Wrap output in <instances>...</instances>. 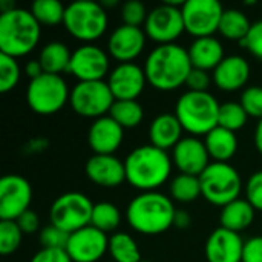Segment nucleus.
I'll return each instance as SVG.
<instances>
[{
    "label": "nucleus",
    "mask_w": 262,
    "mask_h": 262,
    "mask_svg": "<svg viewBox=\"0 0 262 262\" xmlns=\"http://www.w3.org/2000/svg\"><path fill=\"white\" fill-rule=\"evenodd\" d=\"M190 71L189 52L178 43L158 45L149 52L144 61L147 83L163 92L175 91L186 84Z\"/></svg>",
    "instance_id": "1"
},
{
    "label": "nucleus",
    "mask_w": 262,
    "mask_h": 262,
    "mask_svg": "<svg viewBox=\"0 0 262 262\" xmlns=\"http://www.w3.org/2000/svg\"><path fill=\"white\" fill-rule=\"evenodd\" d=\"M172 163L166 150L152 144L138 146L124 160L126 181L141 192H155L169 180Z\"/></svg>",
    "instance_id": "2"
},
{
    "label": "nucleus",
    "mask_w": 262,
    "mask_h": 262,
    "mask_svg": "<svg viewBox=\"0 0 262 262\" xmlns=\"http://www.w3.org/2000/svg\"><path fill=\"white\" fill-rule=\"evenodd\" d=\"M177 209L172 200L160 192H141L126 209L127 224L138 233L155 236L173 226Z\"/></svg>",
    "instance_id": "3"
},
{
    "label": "nucleus",
    "mask_w": 262,
    "mask_h": 262,
    "mask_svg": "<svg viewBox=\"0 0 262 262\" xmlns=\"http://www.w3.org/2000/svg\"><path fill=\"white\" fill-rule=\"evenodd\" d=\"M41 25L31 9L12 8L0 14V51L9 57L28 55L40 41Z\"/></svg>",
    "instance_id": "4"
},
{
    "label": "nucleus",
    "mask_w": 262,
    "mask_h": 262,
    "mask_svg": "<svg viewBox=\"0 0 262 262\" xmlns=\"http://www.w3.org/2000/svg\"><path fill=\"white\" fill-rule=\"evenodd\" d=\"M220 107L221 104L209 91H187L178 98L175 104V115L186 132L206 137L218 126Z\"/></svg>",
    "instance_id": "5"
},
{
    "label": "nucleus",
    "mask_w": 262,
    "mask_h": 262,
    "mask_svg": "<svg viewBox=\"0 0 262 262\" xmlns=\"http://www.w3.org/2000/svg\"><path fill=\"white\" fill-rule=\"evenodd\" d=\"M107 21V12L101 3L77 0L66 6L63 25L72 37L88 45L106 32Z\"/></svg>",
    "instance_id": "6"
},
{
    "label": "nucleus",
    "mask_w": 262,
    "mask_h": 262,
    "mask_svg": "<svg viewBox=\"0 0 262 262\" xmlns=\"http://www.w3.org/2000/svg\"><path fill=\"white\" fill-rule=\"evenodd\" d=\"M201 196L213 206L224 207L239 198L243 180L239 172L229 163L213 161L200 175Z\"/></svg>",
    "instance_id": "7"
},
{
    "label": "nucleus",
    "mask_w": 262,
    "mask_h": 262,
    "mask_svg": "<svg viewBox=\"0 0 262 262\" xmlns=\"http://www.w3.org/2000/svg\"><path fill=\"white\" fill-rule=\"evenodd\" d=\"M71 91L66 80L55 74H41L29 80L26 89V101L32 112L38 115H52L64 107L69 101Z\"/></svg>",
    "instance_id": "8"
},
{
    "label": "nucleus",
    "mask_w": 262,
    "mask_h": 262,
    "mask_svg": "<svg viewBox=\"0 0 262 262\" xmlns=\"http://www.w3.org/2000/svg\"><path fill=\"white\" fill-rule=\"evenodd\" d=\"M94 204L81 192H66L60 195L49 209L51 224L66 233H74L91 226Z\"/></svg>",
    "instance_id": "9"
},
{
    "label": "nucleus",
    "mask_w": 262,
    "mask_h": 262,
    "mask_svg": "<svg viewBox=\"0 0 262 262\" xmlns=\"http://www.w3.org/2000/svg\"><path fill=\"white\" fill-rule=\"evenodd\" d=\"M184 2L166 0L164 3L150 9L144 23L146 35L158 45L175 43V40H178L186 31L181 11Z\"/></svg>",
    "instance_id": "10"
},
{
    "label": "nucleus",
    "mask_w": 262,
    "mask_h": 262,
    "mask_svg": "<svg viewBox=\"0 0 262 262\" xmlns=\"http://www.w3.org/2000/svg\"><path fill=\"white\" fill-rule=\"evenodd\" d=\"M115 98L107 81H78L69 97V104L75 114L86 118H101L111 112Z\"/></svg>",
    "instance_id": "11"
},
{
    "label": "nucleus",
    "mask_w": 262,
    "mask_h": 262,
    "mask_svg": "<svg viewBox=\"0 0 262 262\" xmlns=\"http://www.w3.org/2000/svg\"><path fill=\"white\" fill-rule=\"evenodd\" d=\"M181 11L186 31L195 38L213 35L224 14V8L218 0H186Z\"/></svg>",
    "instance_id": "12"
},
{
    "label": "nucleus",
    "mask_w": 262,
    "mask_h": 262,
    "mask_svg": "<svg viewBox=\"0 0 262 262\" xmlns=\"http://www.w3.org/2000/svg\"><path fill=\"white\" fill-rule=\"evenodd\" d=\"M32 189L26 178L20 175H5L0 180V220L15 221L29 210Z\"/></svg>",
    "instance_id": "13"
},
{
    "label": "nucleus",
    "mask_w": 262,
    "mask_h": 262,
    "mask_svg": "<svg viewBox=\"0 0 262 262\" xmlns=\"http://www.w3.org/2000/svg\"><path fill=\"white\" fill-rule=\"evenodd\" d=\"M64 250L72 262H98L109 250V238L104 232L88 226L69 235Z\"/></svg>",
    "instance_id": "14"
},
{
    "label": "nucleus",
    "mask_w": 262,
    "mask_h": 262,
    "mask_svg": "<svg viewBox=\"0 0 262 262\" xmlns=\"http://www.w3.org/2000/svg\"><path fill=\"white\" fill-rule=\"evenodd\" d=\"M69 72L78 81L103 80L109 72V54L92 43L83 45L72 52Z\"/></svg>",
    "instance_id": "15"
},
{
    "label": "nucleus",
    "mask_w": 262,
    "mask_h": 262,
    "mask_svg": "<svg viewBox=\"0 0 262 262\" xmlns=\"http://www.w3.org/2000/svg\"><path fill=\"white\" fill-rule=\"evenodd\" d=\"M147 83L144 68L132 63H118L109 74L107 84L115 100H137Z\"/></svg>",
    "instance_id": "16"
},
{
    "label": "nucleus",
    "mask_w": 262,
    "mask_h": 262,
    "mask_svg": "<svg viewBox=\"0 0 262 262\" xmlns=\"http://www.w3.org/2000/svg\"><path fill=\"white\" fill-rule=\"evenodd\" d=\"M146 32L141 28L120 25L107 38V54L120 63H132L146 46Z\"/></svg>",
    "instance_id": "17"
},
{
    "label": "nucleus",
    "mask_w": 262,
    "mask_h": 262,
    "mask_svg": "<svg viewBox=\"0 0 262 262\" xmlns=\"http://www.w3.org/2000/svg\"><path fill=\"white\" fill-rule=\"evenodd\" d=\"M244 246L239 233L218 227L209 235L204 255L207 262H243Z\"/></svg>",
    "instance_id": "18"
},
{
    "label": "nucleus",
    "mask_w": 262,
    "mask_h": 262,
    "mask_svg": "<svg viewBox=\"0 0 262 262\" xmlns=\"http://www.w3.org/2000/svg\"><path fill=\"white\" fill-rule=\"evenodd\" d=\"M209 158L204 141L196 137H184L172 149V161L181 173L200 177L210 164Z\"/></svg>",
    "instance_id": "19"
},
{
    "label": "nucleus",
    "mask_w": 262,
    "mask_h": 262,
    "mask_svg": "<svg viewBox=\"0 0 262 262\" xmlns=\"http://www.w3.org/2000/svg\"><path fill=\"white\" fill-rule=\"evenodd\" d=\"M124 129L111 117L104 115L94 120L88 130V143L97 155H114L121 146Z\"/></svg>",
    "instance_id": "20"
},
{
    "label": "nucleus",
    "mask_w": 262,
    "mask_h": 262,
    "mask_svg": "<svg viewBox=\"0 0 262 262\" xmlns=\"http://www.w3.org/2000/svg\"><path fill=\"white\" fill-rule=\"evenodd\" d=\"M86 177L100 187H118L126 181L124 161L115 155H97L94 154L84 166Z\"/></svg>",
    "instance_id": "21"
},
{
    "label": "nucleus",
    "mask_w": 262,
    "mask_h": 262,
    "mask_svg": "<svg viewBox=\"0 0 262 262\" xmlns=\"http://www.w3.org/2000/svg\"><path fill=\"white\" fill-rule=\"evenodd\" d=\"M250 78V64L243 55H227L212 74L215 86L224 92H233L247 84Z\"/></svg>",
    "instance_id": "22"
},
{
    "label": "nucleus",
    "mask_w": 262,
    "mask_h": 262,
    "mask_svg": "<svg viewBox=\"0 0 262 262\" xmlns=\"http://www.w3.org/2000/svg\"><path fill=\"white\" fill-rule=\"evenodd\" d=\"M187 52L192 68L203 71H213L226 58L223 43L213 35L195 38Z\"/></svg>",
    "instance_id": "23"
},
{
    "label": "nucleus",
    "mask_w": 262,
    "mask_h": 262,
    "mask_svg": "<svg viewBox=\"0 0 262 262\" xmlns=\"http://www.w3.org/2000/svg\"><path fill=\"white\" fill-rule=\"evenodd\" d=\"M183 130L184 129L175 114H160L149 126L150 144L167 152L181 141Z\"/></svg>",
    "instance_id": "24"
},
{
    "label": "nucleus",
    "mask_w": 262,
    "mask_h": 262,
    "mask_svg": "<svg viewBox=\"0 0 262 262\" xmlns=\"http://www.w3.org/2000/svg\"><path fill=\"white\" fill-rule=\"evenodd\" d=\"M204 144L212 160L218 163H227L238 150V138L235 132L216 126L204 137Z\"/></svg>",
    "instance_id": "25"
},
{
    "label": "nucleus",
    "mask_w": 262,
    "mask_h": 262,
    "mask_svg": "<svg viewBox=\"0 0 262 262\" xmlns=\"http://www.w3.org/2000/svg\"><path fill=\"white\" fill-rule=\"evenodd\" d=\"M255 209L247 200H235L233 203L224 206L220 213V227L232 232H243L249 229L255 220Z\"/></svg>",
    "instance_id": "26"
},
{
    "label": "nucleus",
    "mask_w": 262,
    "mask_h": 262,
    "mask_svg": "<svg viewBox=\"0 0 262 262\" xmlns=\"http://www.w3.org/2000/svg\"><path fill=\"white\" fill-rule=\"evenodd\" d=\"M71 58H72V52L61 41L46 43L38 54V61L43 66V71L46 74H55V75H60L61 72H69Z\"/></svg>",
    "instance_id": "27"
},
{
    "label": "nucleus",
    "mask_w": 262,
    "mask_h": 262,
    "mask_svg": "<svg viewBox=\"0 0 262 262\" xmlns=\"http://www.w3.org/2000/svg\"><path fill=\"white\" fill-rule=\"evenodd\" d=\"M250 26H252V23H250L249 17L246 15V12H243L241 9H236V8H229V9H224L218 32L227 40L241 41L249 34Z\"/></svg>",
    "instance_id": "28"
},
{
    "label": "nucleus",
    "mask_w": 262,
    "mask_h": 262,
    "mask_svg": "<svg viewBox=\"0 0 262 262\" xmlns=\"http://www.w3.org/2000/svg\"><path fill=\"white\" fill-rule=\"evenodd\" d=\"M107 252L114 262H141V252L137 241L124 232H117L109 238Z\"/></svg>",
    "instance_id": "29"
},
{
    "label": "nucleus",
    "mask_w": 262,
    "mask_h": 262,
    "mask_svg": "<svg viewBox=\"0 0 262 262\" xmlns=\"http://www.w3.org/2000/svg\"><path fill=\"white\" fill-rule=\"evenodd\" d=\"M109 115L123 127H137L144 118V109L137 100H115Z\"/></svg>",
    "instance_id": "30"
},
{
    "label": "nucleus",
    "mask_w": 262,
    "mask_h": 262,
    "mask_svg": "<svg viewBox=\"0 0 262 262\" xmlns=\"http://www.w3.org/2000/svg\"><path fill=\"white\" fill-rule=\"evenodd\" d=\"M169 192H170L172 200L178 203H193L196 198L201 196L200 177L180 173L170 181Z\"/></svg>",
    "instance_id": "31"
},
{
    "label": "nucleus",
    "mask_w": 262,
    "mask_h": 262,
    "mask_svg": "<svg viewBox=\"0 0 262 262\" xmlns=\"http://www.w3.org/2000/svg\"><path fill=\"white\" fill-rule=\"evenodd\" d=\"M120 223H121V212L115 204L107 203V201L94 204L91 226H94L95 229L104 233H109V232L117 230Z\"/></svg>",
    "instance_id": "32"
},
{
    "label": "nucleus",
    "mask_w": 262,
    "mask_h": 262,
    "mask_svg": "<svg viewBox=\"0 0 262 262\" xmlns=\"http://www.w3.org/2000/svg\"><path fill=\"white\" fill-rule=\"evenodd\" d=\"M31 12L40 25L57 26L64 20L66 6L58 0H35L31 5Z\"/></svg>",
    "instance_id": "33"
},
{
    "label": "nucleus",
    "mask_w": 262,
    "mask_h": 262,
    "mask_svg": "<svg viewBox=\"0 0 262 262\" xmlns=\"http://www.w3.org/2000/svg\"><path fill=\"white\" fill-rule=\"evenodd\" d=\"M249 120L247 112L241 106V103L236 101H226L220 107V117H218V126L229 129L232 132H236L246 126Z\"/></svg>",
    "instance_id": "34"
},
{
    "label": "nucleus",
    "mask_w": 262,
    "mask_h": 262,
    "mask_svg": "<svg viewBox=\"0 0 262 262\" xmlns=\"http://www.w3.org/2000/svg\"><path fill=\"white\" fill-rule=\"evenodd\" d=\"M23 232L15 221H0V253L11 255L18 250Z\"/></svg>",
    "instance_id": "35"
},
{
    "label": "nucleus",
    "mask_w": 262,
    "mask_h": 262,
    "mask_svg": "<svg viewBox=\"0 0 262 262\" xmlns=\"http://www.w3.org/2000/svg\"><path fill=\"white\" fill-rule=\"evenodd\" d=\"M20 80V66L17 58L0 54V92L12 91Z\"/></svg>",
    "instance_id": "36"
},
{
    "label": "nucleus",
    "mask_w": 262,
    "mask_h": 262,
    "mask_svg": "<svg viewBox=\"0 0 262 262\" xmlns=\"http://www.w3.org/2000/svg\"><path fill=\"white\" fill-rule=\"evenodd\" d=\"M147 15H149V12H147L144 3L140 0H127L126 3H123L121 11H120L123 25L137 26V28H141V25L146 23Z\"/></svg>",
    "instance_id": "37"
},
{
    "label": "nucleus",
    "mask_w": 262,
    "mask_h": 262,
    "mask_svg": "<svg viewBox=\"0 0 262 262\" xmlns=\"http://www.w3.org/2000/svg\"><path fill=\"white\" fill-rule=\"evenodd\" d=\"M241 106L249 117L262 120V86H249L243 91Z\"/></svg>",
    "instance_id": "38"
},
{
    "label": "nucleus",
    "mask_w": 262,
    "mask_h": 262,
    "mask_svg": "<svg viewBox=\"0 0 262 262\" xmlns=\"http://www.w3.org/2000/svg\"><path fill=\"white\" fill-rule=\"evenodd\" d=\"M69 239V233L63 232L61 229L55 227V226H46L41 229L40 232V244L41 249H66Z\"/></svg>",
    "instance_id": "39"
},
{
    "label": "nucleus",
    "mask_w": 262,
    "mask_h": 262,
    "mask_svg": "<svg viewBox=\"0 0 262 262\" xmlns=\"http://www.w3.org/2000/svg\"><path fill=\"white\" fill-rule=\"evenodd\" d=\"M241 46H244L252 55L262 60V20H256L252 23L249 34L244 40L239 41Z\"/></svg>",
    "instance_id": "40"
},
{
    "label": "nucleus",
    "mask_w": 262,
    "mask_h": 262,
    "mask_svg": "<svg viewBox=\"0 0 262 262\" xmlns=\"http://www.w3.org/2000/svg\"><path fill=\"white\" fill-rule=\"evenodd\" d=\"M246 200L253 206L255 210L262 212V170L250 175L246 184Z\"/></svg>",
    "instance_id": "41"
},
{
    "label": "nucleus",
    "mask_w": 262,
    "mask_h": 262,
    "mask_svg": "<svg viewBox=\"0 0 262 262\" xmlns=\"http://www.w3.org/2000/svg\"><path fill=\"white\" fill-rule=\"evenodd\" d=\"M212 77L209 74V71H203V69H196L192 68L189 77H187V88L189 91H195V92H207L210 83H212Z\"/></svg>",
    "instance_id": "42"
},
{
    "label": "nucleus",
    "mask_w": 262,
    "mask_h": 262,
    "mask_svg": "<svg viewBox=\"0 0 262 262\" xmlns=\"http://www.w3.org/2000/svg\"><path fill=\"white\" fill-rule=\"evenodd\" d=\"M29 262H72L66 250L61 249H41Z\"/></svg>",
    "instance_id": "43"
},
{
    "label": "nucleus",
    "mask_w": 262,
    "mask_h": 262,
    "mask_svg": "<svg viewBox=\"0 0 262 262\" xmlns=\"http://www.w3.org/2000/svg\"><path fill=\"white\" fill-rule=\"evenodd\" d=\"M15 223L18 224V227H20V230L23 232V235H32V233H35L37 230H38V227H40V218H38V215L34 212V210H26L23 215H20L17 220H15Z\"/></svg>",
    "instance_id": "44"
},
{
    "label": "nucleus",
    "mask_w": 262,
    "mask_h": 262,
    "mask_svg": "<svg viewBox=\"0 0 262 262\" xmlns=\"http://www.w3.org/2000/svg\"><path fill=\"white\" fill-rule=\"evenodd\" d=\"M243 262H262V236H253L246 241Z\"/></svg>",
    "instance_id": "45"
},
{
    "label": "nucleus",
    "mask_w": 262,
    "mask_h": 262,
    "mask_svg": "<svg viewBox=\"0 0 262 262\" xmlns=\"http://www.w3.org/2000/svg\"><path fill=\"white\" fill-rule=\"evenodd\" d=\"M25 72H26V75H28L31 80H34V78L40 77L41 74H45L43 66H41V63L38 61V58H37V60H29V61L26 63V66H25Z\"/></svg>",
    "instance_id": "46"
},
{
    "label": "nucleus",
    "mask_w": 262,
    "mask_h": 262,
    "mask_svg": "<svg viewBox=\"0 0 262 262\" xmlns=\"http://www.w3.org/2000/svg\"><path fill=\"white\" fill-rule=\"evenodd\" d=\"M192 224V218L186 210H177L175 213V220H173V226L178 229H187Z\"/></svg>",
    "instance_id": "47"
},
{
    "label": "nucleus",
    "mask_w": 262,
    "mask_h": 262,
    "mask_svg": "<svg viewBox=\"0 0 262 262\" xmlns=\"http://www.w3.org/2000/svg\"><path fill=\"white\" fill-rule=\"evenodd\" d=\"M253 141H255V147L256 150L262 155V120L258 121L256 127H255V135H253Z\"/></svg>",
    "instance_id": "48"
},
{
    "label": "nucleus",
    "mask_w": 262,
    "mask_h": 262,
    "mask_svg": "<svg viewBox=\"0 0 262 262\" xmlns=\"http://www.w3.org/2000/svg\"><path fill=\"white\" fill-rule=\"evenodd\" d=\"M141 262H150V261H141Z\"/></svg>",
    "instance_id": "49"
}]
</instances>
